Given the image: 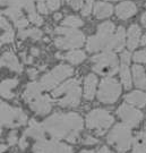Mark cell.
Masks as SVG:
<instances>
[{
    "label": "cell",
    "mask_w": 146,
    "mask_h": 153,
    "mask_svg": "<svg viewBox=\"0 0 146 153\" xmlns=\"http://www.w3.org/2000/svg\"><path fill=\"white\" fill-rule=\"evenodd\" d=\"M56 153H73V150H71L70 146H68L67 144L58 142L57 149H56Z\"/></svg>",
    "instance_id": "836d02e7"
},
{
    "label": "cell",
    "mask_w": 146,
    "mask_h": 153,
    "mask_svg": "<svg viewBox=\"0 0 146 153\" xmlns=\"http://www.w3.org/2000/svg\"><path fill=\"white\" fill-rule=\"evenodd\" d=\"M97 153H110V151H109V149L107 148V146H103V148L101 149Z\"/></svg>",
    "instance_id": "ee69618b"
},
{
    "label": "cell",
    "mask_w": 146,
    "mask_h": 153,
    "mask_svg": "<svg viewBox=\"0 0 146 153\" xmlns=\"http://www.w3.org/2000/svg\"><path fill=\"white\" fill-rule=\"evenodd\" d=\"M128 65L129 64L121 62V66H120V79H121L124 88H127V90H129L131 88V77H130V71Z\"/></svg>",
    "instance_id": "484cf974"
},
{
    "label": "cell",
    "mask_w": 146,
    "mask_h": 153,
    "mask_svg": "<svg viewBox=\"0 0 146 153\" xmlns=\"http://www.w3.org/2000/svg\"><path fill=\"white\" fill-rule=\"evenodd\" d=\"M1 66L7 67L8 69L16 71V73H22L23 71L22 65L19 64L17 57L11 51H6L5 53L2 55V57H1Z\"/></svg>",
    "instance_id": "9a60e30c"
},
{
    "label": "cell",
    "mask_w": 146,
    "mask_h": 153,
    "mask_svg": "<svg viewBox=\"0 0 146 153\" xmlns=\"http://www.w3.org/2000/svg\"><path fill=\"white\" fill-rule=\"evenodd\" d=\"M27 73H28L30 78H32V79H34V78L36 77V75H38V71H36V69H28Z\"/></svg>",
    "instance_id": "b9f144b4"
},
{
    "label": "cell",
    "mask_w": 146,
    "mask_h": 153,
    "mask_svg": "<svg viewBox=\"0 0 146 153\" xmlns=\"http://www.w3.org/2000/svg\"><path fill=\"white\" fill-rule=\"evenodd\" d=\"M26 114L21 108L10 107L6 102H1V125L5 127H18L25 125Z\"/></svg>",
    "instance_id": "ba28073f"
},
{
    "label": "cell",
    "mask_w": 146,
    "mask_h": 153,
    "mask_svg": "<svg viewBox=\"0 0 146 153\" xmlns=\"http://www.w3.org/2000/svg\"><path fill=\"white\" fill-rule=\"evenodd\" d=\"M94 15L99 19H102V18H107V17L111 16L112 13H113V7L111 4L108 2H102V1H99L94 6Z\"/></svg>",
    "instance_id": "ffe728a7"
},
{
    "label": "cell",
    "mask_w": 146,
    "mask_h": 153,
    "mask_svg": "<svg viewBox=\"0 0 146 153\" xmlns=\"http://www.w3.org/2000/svg\"><path fill=\"white\" fill-rule=\"evenodd\" d=\"M145 7H146V4H145Z\"/></svg>",
    "instance_id": "816d5d0a"
},
{
    "label": "cell",
    "mask_w": 146,
    "mask_h": 153,
    "mask_svg": "<svg viewBox=\"0 0 146 153\" xmlns=\"http://www.w3.org/2000/svg\"><path fill=\"white\" fill-rule=\"evenodd\" d=\"M67 4L70 6L73 9L79 10V9H82V7H83L84 0H67Z\"/></svg>",
    "instance_id": "e575fe53"
},
{
    "label": "cell",
    "mask_w": 146,
    "mask_h": 153,
    "mask_svg": "<svg viewBox=\"0 0 146 153\" xmlns=\"http://www.w3.org/2000/svg\"><path fill=\"white\" fill-rule=\"evenodd\" d=\"M86 56L85 53L81 51V50H73L70 52H68L67 55H65V59L68 60L69 62H71L73 65H78L81 64L82 61L85 60Z\"/></svg>",
    "instance_id": "4316f807"
},
{
    "label": "cell",
    "mask_w": 146,
    "mask_h": 153,
    "mask_svg": "<svg viewBox=\"0 0 146 153\" xmlns=\"http://www.w3.org/2000/svg\"><path fill=\"white\" fill-rule=\"evenodd\" d=\"M18 84V79L16 78H9L5 79L1 82V97L5 99H13L14 98V93L13 90L16 88Z\"/></svg>",
    "instance_id": "603a6c76"
},
{
    "label": "cell",
    "mask_w": 146,
    "mask_h": 153,
    "mask_svg": "<svg viewBox=\"0 0 146 153\" xmlns=\"http://www.w3.org/2000/svg\"><path fill=\"white\" fill-rule=\"evenodd\" d=\"M109 1H114V0H109Z\"/></svg>",
    "instance_id": "f907efd6"
},
{
    "label": "cell",
    "mask_w": 146,
    "mask_h": 153,
    "mask_svg": "<svg viewBox=\"0 0 146 153\" xmlns=\"http://www.w3.org/2000/svg\"><path fill=\"white\" fill-rule=\"evenodd\" d=\"M42 86H41V84L40 83H36V82H32L30 83L28 85L26 86L25 88V91L23 93V99H24V101L27 102V103H30L32 100L39 97L40 94H42Z\"/></svg>",
    "instance_id": "ac0fdd59"
},
{
    "label": "cell",
    "mask_w": 146,
    "mask_h": 153,
    "mask_svg": "<svg viewBox=\"0 0 146 153\" xmlns=\"http://www.w3.org/2000/svg\"><path fill=\"white\" fill-rule=\"evenodd\" d=\"M27 145H28V138L25 136H23L22 138H21V141H19V148L22 149V150H24V149L27 148Z\"/></svg>",
    "instance_id": "60d3db41"
},
{
    "label": "cell",
    "mask_w": 146,
    "mask_h": 153,
    "mask_svg": "<svg viewBox=\"0 0 146 153\" xmlns=\"http://www.w3.org/2000/svg\"><path fill=\"white\" fill-rule=\"evenodd\" d=\"M30 107L31 109L36 112L38 115H47L49 111L51 110V107H52V101L51 99L49 98L48 95H43V94H40L39 97L32 100L30 102Z\"/></svg>",
    "instance_id": "7c38bea8"
},
{
    "label": "cell",
    "mask_w": 146,
    "mask_h": 153,
    "mask_svg": "<svg viewBox=\"0 0 146 153\" xmlns=\"http://www.w3.org/2000/svg\"><path fill=\"white\" fill-rule=\"evenodd\" d=\"M137 11V7L134 2L131 1H124L120 2L119 5L116 7V14L120 19H127L135 15Z\"/></svg>",
    "instance_id": "2e32d148"
},
{
    "label": "cell",
    "mask_w": 146,
    "mask_h": 153,
    "mask_svg": "<svg viewBox=\"0 0 146 153\" xmlns=\"http://www.w3.org/2000/svg\"><path fill=\"white\" fill-rule=\"evenodd\" d=\"M1 28L4 30V31H8V30H10L11 28V25L9 24V22L7 21V18L1 16Z\"/></svg>",
    "instance_id": "74e56055"
},
{
    "label": "cell",
    "mask_w": 146,
    "mask_h": 153,
    "mask_svg": "<svg viewBox=\"0 0 146 153\" xmlns=\"http://www.w3.org/2000/svg\"><path fill=\"white\" fill-rule=\"evenodd\" d=\"M4 14L6 16H8L11 21L14 22L15 26L19 30H24L28 25L30 19L23 15L21 8H17V7H8L4 10Z\"/></svg>",
    "instance_id": "4fadbf2b"
},
{
    "label": "cell",
    "mask_w": 146,
    "mask_h": 153,
    "mask_svg": "<svg viewBox=\"0 0 146 153\" xmlns=\"http://www.w3.org/2000/svg\"><path fill=\"white\" fill-rule=\"evenodd\" d=\"M36 9L39 10V13L40 14H48L49 11H50V9L48 8V6H47V4L44 2V1H38V5H36Z\"/></svg>",
    "instance_id": "d590c367"
},
{
    "label": "cell",
    "mask_w": 146,
    "mask_h": 153,
    "mask_svg": "<svg viewBox=\"0 0 146 153\" xmlns=\"http://www.w3.org/2000/svg\"><path fill=\"white\" fill-rule=\"evenodd\" d=\"M42 31H40L39 28H30V30H19L18 36L21 39H26V38H32L34 40H40L42 38Z\"/></svg>",
    "instance_id": "83f0119b"
},
{
    "label": "cell",
    "mask_w": 146,
    "mask_h": 153,
    "mask_svg": "<svg viewBox=\"0 0 146 153\" xmlns=\"http://www.w3.org/2000/svg\"><path fill=\"white\" fill-rule=\"evenodd\" d=\"M142 24L146 27V13L143 14V16H142Z\"/></svg>",
    "instance_id": "f6af8a7d"
},
{
    "label": "cell",
    "mask_w": 146,
    "mask_h": 153,
    "mask_svg": "<svg viewBox=\"0 0 146 153\" xmlns=\"http://www.w3.org/2000/svg\"><path fill=\"white\" fill-rule=\"evenodd\" d=\"M82 25H83V21L77 16H67L62 21V26H66V27L77 28L81 27Z\"/></svg>",
    "instance_id": "f1b7e54d"
},
{
    "label": "cell",
    "mask_w": 146,
    "mask_h": 153,
    "mask_svg": "<svg viewBox=\"0 0 146 153\" xmlns=\"http://www.w3.org/2000/svg\"><path fill=\"white\" fill-rule=\"evenodd\" d=\"M81 84L78 79H69L52 92L60 107H77L81 102Z\"/></svg>",
    "instance_id": "3957f363"
},
{
    "label": "cell",
    "mask_w": 146,
    "mask_h": 153,
    "mask_svg": "<svg viewBox=\"0 0 146 153\" xmlns=\"http://www.w3.org/2000/svg\"><path fill=\"white\" fill-rule=\"evenodd\" d=\"M141 44H142V45H145V44H146V35H143V36H142Z\"/></svg>",
    "instance_id": "bcb514c9"
},
{
    "label": "cell",
    "mask_w": 146,
    "mask_h": 153,
    "mask_svg": "<svg viewBox=\"0 0 146 153\" xmlns=\"http://www.w3.org/2000/svg\"><path fill=\"white\" fill-rule=\"evenodd\" d=\"M125 100L129 104L142 108L146 104V93L141 92V91H134V92L127 94Z\"/></svg>",
    "instance_id": "7402d4cb"
},
{
    "label": "cell",
    "mask_w": 146,
    "mask_h": 153,
    "mask_svg": "<svg viewBox=\"0 0 146 153\" xmlns=\"http://www.w3.org/2000/svg\"><path fill=\"white\" fill-rule=\"evenodd\" d=\"M34 153H36V152H34Z\"/></svg>",
    "instance_id": "f5cc1de1"
},
{
    "label": "cell",
    "mask_w": 146,
    "mask_h": 153,
    "mask_svg": "<svg viewBox=\"0 0 146 153\" xmlns=\"http://www.w3.org/2000/svg\"><path fill=\"white\" fill-rule=\"evenodd\" d=\"M133 76H134V82L136 86L146 91V74L144 68L141 65L133 66Z\"/></svg>",
    "instance_id": "44dd1931"
},
{
    "label": "cell",
    "mask_w": 146,
    "mask_h": 153,
    "mask_svg": "<svg viewBox=\"0 0 146 153\" xmlns=\"http://www.w3.org/2000/svg\"><path fill=\"white\" fill-rule=\"evenodd\" d=\"M38 1H44L50 10H57L61 4V0H36V2Z\"/></svg>",
    "instance_id": "d6a6232c"
},
{
    "label": "cell",
    "mask_w": 146,
    "mask_h": 153,
    "mask_svg": "<svg viewBox=\"0 0 146 153\" xmlns=\"http://www.w3.org/2000/svg\"><path fill=\"white\" fill-rule=\"evenodd\" d=\"M93 67L95 73L103 76H112L119 69L118 58L112 51H104L92 57Z\"/></svg>",
    "instance_id": "5b68a950"
},
{
    "label": "cell",
    "mask_w": 146,
    "mask_h": 153,
    "mask_svg": "<svg viewBox=\"0 0 146 153\" xmlns=\"http://www.w3.org/2000/svg\"><path fill=\"white\" fill-rule=\"evenodd\" d=\"M108 142L118 152H126L133 143L130 127L124 123L116 125L108 135Z\"/></svg>",
    "instance_id": "8992f818"
},
{
    "label": "cell",
    "mask_w": 146,
    "mask_h": 153,
    "mask_svg": "<svg viewBox=\"0 0 146 153\" xmlns=\"http://www.w3.org/2000/svg\"><path fill=\"white\" fill-rule=\"evenodd\" d=\"M112 124L113 117L107 110L94 109L86 116L87 128L95 131L99 135H102Z\"/></svg>",
    "instance_id": "52a82bcc"
},
{
    "label": "cell",
    "mask_w": 146,
    "mask_h": 153,
    "mask_svg": "<svg viewBox=\"0 0 146 153\" xmlns=\"http://www.w3.org/2000/svg\"><path fill=\"white\" fill-rule=\"evenodd\" d=\"M134 61L138 64H146V49L137 51L134 55Z\"/></svg>",
    "instance_id": "1f68e13d"
},
{
    "label": "cell",
    "mask_w": 146,
    "mask_h": 153,
    "mask_svg": "<svg viewBox=\"0 0 146 153\" xmlns=\"http://www.w3.org/2000/svg\"><path fill=\"white\" fill-rule=\"evenodd\" d=\"M5 150H6V146H5V145H1V152H4Z\"/></svg>",
    "instance_id": "681fc988"
},
{
    "label": "cell",
    "mask_w": 146,
    "mask_h": 153,
    "mask_svg": "<svg viewBox=\"0 0 146 153\" xmlns=\"http://www.w3.org/2000/svg\"><path fill=\"white\" fill-rule=\"evenodd\" d=\"M31 53H32V56H39L40 51L36 48H33V49H31Z\"/></svg>",
    "instance_id": "7bdbcfd3"
},
{
    "label": "cell",
    "mask_w": 146,
    "mask_h": 153,
    "mask_svg": "<svg viewBox=\"0 0 146 153\" xmlns=\"http://www.w3.org/2000/svg\"><path fill=\"white\" fill-rule=\"evenodd\" d=\"M114 24L104 22L97 26V33L90 36L86 42V49L90 52H96L100 50L112 51V41L114 35Z\"/></svg>",
    "instance_id": "7a4b0ae2"
},
{
    "label": "cell",
    "mask_w": 146,
    "mask_h": 153,
    "mask_svg": "<svg viewBox=\"0 0 146 153\" xmlns=\"http://www.w3.org/2000/svg\"><path fill=\"white\" fill-rule=\"evenodd\" d=\"M133 153H146V133L139 131L133 141Z\"/></svg>",
    "instance_id": "cb8c5ba5"
},
{
    "label": "cell",
    "mask_w": 146,
    "mask_h": 153,
    "mask_svg": "<svg viewBox=\"0 0 146 153\" xmlns=\"http://www.w3.org/2000/svg\"><path fill=\"white\" fill-rule=\"evenodd\" d=\"M93 8V0H84V4L82 7V15L83 16H88L92 11Z\"/></svg>",
    "instance_id": "4dcf8cb0"
},
{
    "label": "cell",
    "mask_w": 146,
    "mask_h": 153,
    "mask_svg": "<svg viewBox=\"0 0 146 153\" xmlns=\"http://www.w3.org/2000/svg\"><path fill=\"white\" fill-rule=\"evenodd\" d=\"M73 68L68 65H59L57 67H54L52 71L48 73L47 75H44L41 81H40V84L43 90H51L56 85H58L60 82H62L64 79H66L67 77H69L73 75Z\"/></svg>",
    "instance_id": "9c48e42d"
},
{
    "label": "cell",
    "mask_w": 146,
    "mask_h": 153,
    "mask_svg": "<svg viewBox=\"0 0 146 153\" xmlns=\"http://www.w3.org/2000/svg\"><path fill=\"white\" fill-rule=\"evenodd\" d=\"M14 36H15V34H14L13 28L8 30V31H5V33L1 35V44H6V43H10V42H13V41H14Z\"/></svg>",
    "instance_id": "f546056e"
},
{
    "label": "cell",
    "mask_w": 146,
    "mask_h": 153,
    "mask_svg": "<svg viewBox=\"0 0 146 153\" xmlns=\"http://www.w3.org/2000/svg\"><path fill=\"white\" fill-rule=\"evenodd\" d=\"M79 153H93V151H88V150H83Z\"/></svg>",
    "instance_id": "c3c4849f"
},
{
    "label": "cell",
    "mask_w": 146,
    "mask_h": 153,
    "mask_svg": "<svg viewBox=\"0 0 146 153\" xmlns=\"http://www.w3.org/2000/svg\"><path fill=\"white\" fill-rule=\"evenodd\" d=\"M130 61V53L128 51H124L121 53V62H125V64H129Z\"/></svg>",
    "instance_id": "ab89813d"
},
{
    "label": "cell",
    "mask_w": 146,
    "mask_h": 153,
    "mask_svg": "<svg viewBox=\"0 0 146 153\" xmlns=\"http://www.w3.org/2000/svg\"><path fill=\"white\" fill-rule=\"evenodd\" d=\"M54 32L59 35L54 40L56 47L59 49H75L84 44V34L76 28L59 26Z\"/></svg>",
    "instance_id": "277c9868"
},
{
    "label": "cell",
    "mask_w": 146,
    "mask_h": 153,
    "mask_svg": "<svg viewBox=\"0 0 146 153\" xmlns=\"http://www.w3.org/2000/svg\"><path fill=\"white\" fill-rule=\"evenodd\" d=\"M97 78L94 74H88L84 81V97L87 100H92L96 91Z\"/></svg>",
    "instance_id": "e0dca14e"
},
{
    "label": "cell",
    "mask_w": 146,
    "mask_h": 153,
    "mask_svg": "<svg viewBox=\"0 0 146 153\" xmlns=\"http://www.w3.org/2000/svg\"><path fill=\"white\" fill-rule=\"evenodd\" d=\"M97 143V140L96 138H94L93 136H90V135H87L84 140H83V144H86V145H91V144H96Z\"/></svg>",
    "instance_id": "f35d334b"
},
{
    "label": "cell",
    "mask_w": 146,
    "mask_h": 153,
    "mask_svg": "<svg viewBox=\"0 0 146 153\" xmlns=\"http://www.w3.org/2000/svg\"><path fill=\"white\" fill-rule=\"evenodd\" d=\"M142 32L141 28L138 25H131L128 30V33H127V45H128V49L129 50H134L138 45V42H139V39H141Z\"/></svg>",
    "instance_id": "d6986e66"
},
{
    "label": "cell",
    "mask_w": 146,
    "mask_h": 153,
    "mask_svg": "<svg viewBox=\"0 0 146 153\" xmlns=\"http://www.w3.org/2000/svg\"><path fill=\"white\" fill-rule=\"evenodd\" d=\"M121 93V86L116 79L107 77L102 79L97 92V99L103 103H114Z\"/></svg>",
    "instance_id": "30bf717a"
},
{
    "label": "cell",
    "mask_w": 146,
    "mask_h": 153,
    "mask_svg": "<svg viewBox=\"0 0 146 153\" xmlns=\"http://www.w3.org/2000/svg\"><path fill=\"white\" fill-rule=\"evenodd\" d=\"M48 138H66L75 143L83 128V119L77 114H54L42 123Z\"/></svg>",
    "instance_id": "6da1fadb"
},
{
    "label": "cell",
    "mask_w": 146,
    "mask_h": 153,
    "mask_svg": "<svg viewBox=\"0 0 146 153\" xmlns=\"http://www.w3.org/2000/svg\"><path fill=\"white\" fill-rule=\"evenodd\" d=\"M61 17H62V16H61V14H59V13L54 14V19H56V21H59Z\"/></svg>",
    "instance_id": "7dc6e473"
},
{
    "label": "cell",
    "mask_w": 146,
    "mask_h": 153,
    "mask_svg": "<svg viewBox=\"0 0 146 153\" xmlns=\"http://www.w3.org/2000/svg\"><path fill=\"white\" fill-rule=\"evenodd\" d=\"M7 141H8V143H9L10 145H14V144L17 142V133L16 131H11L10 134L8 135Z\"/></svg>",
    "instance_id": "8d00e7d4"
},
{
    "label": "cell",
    "mask_w": 146,
    "mask_h": 153,
    "mask_svg": "<svg viewBox=\"0 0 146 153\" xmlns=\"http://www.w3.org/2000/svg\"><path fill=\"white\" fill-rule=\"evenodd\" d=\"M24 136L27 137V138H33L35 141H41V140L48 138L47 133H45L43 128V125L42 124H38L34 119L30 121V127L24 133Z\"/></svg>",
    "instance_id": "5bb4252c"
},
{
    "label": "cell",
    "mask_w": 146,
    "mask_h": 153,
    "mask_svg": "<svg viewBox=\"0 0 146 153\" xmlns=\"http://www.w3.org/2000/svg\"><path fill=\"white\" fill-rule=\"evenodd\" d=\"M125 38H126V33H125L124 27H118L113 35V41H112V51H120L125 45Z\"/></svg>",
    "instance_id": "d4e9b609"
},
{
    "label": "cell",
    "mask_w": 146,
    "mask_h": 153,
    "mask_svg": "<svg viewBox=\"0 0 146 153\" xmlns=\"http://www.w3.org/2000/svg\"><path fill=\"white\" fill-rule=\"evenodd\" d=\"M117 114L120 117L124 124L128 125L129 127H135L137 126L141 120L143 119V114L138 109H135L130 107L129 104H121L119 109L117 110Z\"/></svg>",
    "instance_id": "8fae6325"
}]
</instances>
